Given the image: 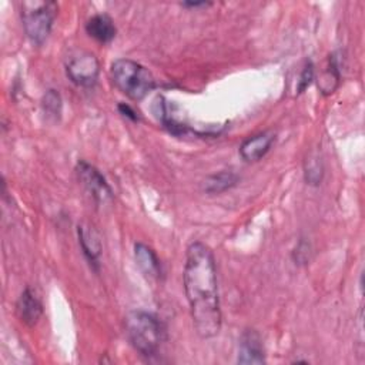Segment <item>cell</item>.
I'll list each match as a JSON object with an SVG mask.
<instances>
[{
	"label": "cell",
	"instance_id": "cell-1",
	"mask_svg": "<svg viewBox=\"0 0 365 365\" xmlns=\"http://www.w3.org/2000/svg\"><path fill=\"white\" fill-rule=\"evenodd\" d=\"M182 281L195 332L201 338L215 336L221 329L222 318L215 259L205 244L195 241L188 245Z\"/></svg>",
	"mask_w": 365,
	"mask_h": 365
},
{
	"label": "cell",
	"instance_id": "cell-2",
	"mask_svg": "<svg viewBox=\"0 0 365 365\" xmlns=\"http://www.w3.org/2000/svg\"><path fill=\"white\" fill-rule=\"evenodd\" d=\"M125 332L131 345L144 356H153L158 352L165 338L163 322L150 312L135 309L125 317Z\"/></svg>",
	"mask_w": 365,
	"mask_h": 365
},
{
	"label": "cell",
	"instance_id": "cell-3",
	"mask_svg": "<svg viewBox=\"0 0 365 365\" xmlns=\"http://www.w3.org/2000/svg\"><path fill=\"white\" fill-rule=\"evenodd\" d=\"M110 74L115 87L134 101L143 100L155 87V80L148 68L130 58L115 60Z\"/></svg>",
	"mask_w": 365,
	"mask_h": 365
},
{
	"label": "cell",
	"instance_id": "cell-4",
	"mask_svg": "<svg viewBox=\"0 0 365 365\" xmlns=\"http://www.w3.org/2000/svg\"><path fill=\"white\" fill-rule=\"evenodd\" d=\"M58 6L54 1H26L21 10V20L29 38L43 44L48 37Z\"/></svg>",
	"mask_w": 365,
	"mask_h": 365
},
{
	"label": "cell",
	"instance_id": "cell-5",
	"mask_svg": "<svg viewBox=\"0 0 365 365\" xmlns=\"http://www.w3.org/2000/svg\"><path fill=\"white\" fill-rule=\"evenodd\" d=\"M100 63L97 57L88 51H80L71 56L66 64L67 77L78 87H93L97 83Z\"/></svg>",
	"mask_w": 365,
	"mask_h": 365
},
{
	"label": "cell",
	"instance_id": "cell-6",
	"mask_svg": "<svg viewBox=\"0 0 365 365\" xmlns=\"http://www.w3.org/2000/svg\"><path fill=\"white\" fill-rule=\"evenodd\" d=\"M76 171L78 180L87 188L96 202L104 204L113 198L111 187L94 165L88 164L87 161H78Z\"/></svg>",
	"mask_w": 365,
	"mask_h": 365
},
{
	"label": "cell",
	"instance_id": "cell-7",
	"mask_svg": "<svg viewBox=\"0 0 365 365\" xmlns=\"http://www.w3.org/2000/svg\"><path fill=\"white\" fill-rule=\"evenodd\" d=\"M238 364H264L265 351L262 339L255 329H245L238 345Z\"/></svg>",
	"mask_w": 365,
	"mask_h": 365
},
{
	"label": "cell",
	"instance_id": "cell-8",
	"mask_svg": "<svg viewBox=\"0 0 365 365\" xmlns=\"http://www.w3.org/2000/svg\"><path fill=\"white\" fill-rule=\"evenodd\" d=\"M274 140H275V134L271 131H264L252 137H248L240 145V155L242 157V160L248 163L258 161L269 151Z\"/></svg>",
	"mask_w": 365,
	"mask_h": 365
},
{
	"label": "cell",
	"instance_id": "cell-9",
	"mask_svg": "<svg viewBox=\"0 0 365 365\" xmlns=\"http://www.w3.org/2000/svg\"><path fill=\"white\" fill-rule=\"evenodd\" d=\"M78 234V242L81 245L83 254L86 259L88 261L90 267L94 271H98L100 267V254H101V242L97 231L90 225H78L77 228Z\"/></svg>",
	"mask_w": 365,
	"mask_h": 365
},
{
	"label": "cell",
	"instance_id": "cell-10",
	"mask_svg": "<svg viewBox=\"0 0 365 365\" xmlns=\"http://www.w3.org/2000/svg\"><path fill=\"white\" fill-rule=\"evenodd\" d=\"M16 314L19 319L29 327H33L40 319L43 314V305L30 288H26L20 294L16 304Z\"/></svg>",
	"mask_w": 365,
	"mask_h": 365
},
{
	"label": "cell",
	"instance_id": "cell-11",
	"mask_svg": "<svg viewBox=\"0 0 365 365\" xmlns=\"http://www.w3.org/2000/svg\"><path fill=\"white\" fill-rule=\"evenodd\" d=\"M134 258L143 274L150 279H158L161 275V264L157 254L145 244L137 242L134 245Z\"/></svg>",
	"mask_w": 365,
	"mask_h": 365
},
{
	"label": "cell",
	"instance_id": "cell-12",
	"mask_svg": "<svg viewBox=\"0 0 365 365\" xmlns=\"http://www.w3.org/2000/svg\"><path fill=\"white\" fill-rule=\"evenodd\" d=\"M86 31L98 43H110L115 37V26L107 14H94L86 23Z\"/></svg>",
	"mask_w": 365,
	"mask_h": 365
},
{
	"label": "cell",
	"instance_id": "cell-13",
	"mask_svg": "<svg viewBox=\"0 0 365 365\" xmlns=\"http://www.w3.org/2000/svg\"><path fill=\"white\" fill-rule=\"evenodd\" d=\"M238 182V175L232 171H221L210 175L204 181V191L208 194H220L232 188Z\"/></svg>",
	"mask_w": 365,
	"mask_h": 365
},
{
	"label": "cell",
	"instance_id": "cell-14",
	"mask_svg": "<svg viewBox=\"0 0 365 365\" xmlns=\"http://www.w3.org/2000/svg\"><path fill=\"white\" fill-rule=\"evenodd\" d=\"M339 83V66L335 56L329 57V63L321 78L318 80V87L324 94H331Z\"/></svg>",
	"mask_w": 365,
	"mask_h": 365
},
{
	"label": "cell",
	"instance_id": "cell-15",
	"mask_svg": "<svg viewBox=\"0 0 365 365\" xmlns=\"http://www.w3.org/2000/svg\"><path fill=\"white\" fill-rule=\"evenodd\" d=\"M61 103L63 101H61L60 93L56 90H48L41 100V107L44 114L53 120H58L61 114V107H63Z\"/></svg>",
	"mask_w": 365,
	"mask_h": 365
},
{
	"label": "cell",
	"instance_id": "cell-16",
	"mask_svg": "<svg viewBox=\"0 0 365 365\" xmlns=\"http://www.w3.org/2000/svg\"><path fill=\"white\" fill-rule=\"evenodd\" d=\"M324 175L322 161L318 155H309L305 161V180L311 185H318Z\"/></svg>",
	"mask_w": 365,
	"mask_h": 365
},
{
	"label": "cell",
	"instance_id": "cell-17",
	"mask_svg": "<svg viewBox=\"0 0 365 365\" xmlns=\"http://www.w3.org/2000/svg\"><path fill=\"white\" fill-rule=\"evenodd\" d=\"M314 80V64L312 61H307V64L304 66L302 68V73L299 76V80H298V93H304L309 84L312 83Z\"/></svg>",
	"mask_w": 365,
	"mask_h": 365
},
{
	"label": "cell",
	"instance_id": "cell-18",
	"mask_svg": "<svg viewBox=\"0 0 365 365\" xmlns=\"http://www.w3.org/2000/svg\"><path fill=\"white\" fill-rule=\"evenodd\" d=\"M309 259V245L301 241L294 250V261L295 264H305Z\"/></svg>",
	"mask_w": 365,
	"mask_h": 365
},
{
	"label": "cell",
	"instance_id": "cell-19",
	"mask_svg": "<svg viewBox=\"0 0 365 365\" xmlns=\"http://www.w3.org/2000/svg\"><path fill=\"white\" fill-rule=\"evenodd\" d=\"M118 111H120L124 117H127V118H130V120H133V121H137V120H138V114L135 113V110H134L131 106L125 104V103L118 104Z\"/></svg>",
	"mask_w": 365,
	"mask_h": 365
},
{
	"label": "cell",
	"instance_id": "cell-20",
	"mask_svg": "<svg viewBox=\"0 0 365 365\" xmlns=\"http://www.w3.org/2000/svg\"><path fill=\"white\" fill-rule=\"evenodd\" d=\"M211 3H207V1H184L182 3V6H185V7H192V9H195V7H207V6H210Z\"/></svg>",
	"mask_w": 365,
	"mask_h": 365
}]
</instances>
